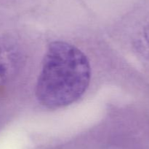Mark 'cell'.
Returning a JSON list of instances; mask_svg holds the SVG:
<instances>
[{"mask_svg": "<svg viewBox=\"0 0 149 149\" xmlns=\"http://www.w3.org/2000/svg\"><path fill=\"white\" fill-rule=\"evenodd\" d=\"M7 57V51L2 45H0V82L3 81L7 76L9 71Z\"/></svg>", "mask_w": 149, "mask_h": 149, "instance_id": "2", "label": "cell"}, {"mask_svg": "<svg viewBox=\"0 0 149 149\" xmlns=\"http://www.w3.org/2000/svg\"><path fill=\"white\" fill-rule=\"evenodd\" d=\"M91 69L87 56L62 41L48 46L38 79L36 96L49 109L64 108L78 100L88 88Z\"/></svg>", "mask_w": 149, "mask_h": 149, "instance_id": "1", "label": "cell"}]
</instances>
